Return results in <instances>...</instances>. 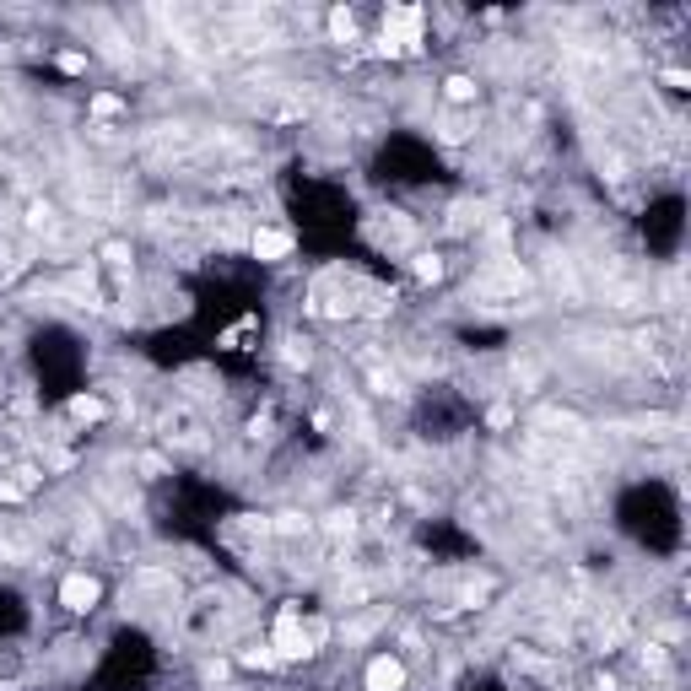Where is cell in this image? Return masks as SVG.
Here are the masks:
<instances>
[{"mask_svg":"<svg viewBox=\"0 0 691 691\" xmlns=\"http://www.w3.org/2000/svg\"><path fill=\"white\" fill-rule=\"evenodd\" d=\"M282 535H308V519L303 513H282V524H275Z\"/></svg>","mask_w":691,"mask_h":691,"instance_id":"30bf717a","label":"cell"},{"mask_svg":"<svg viewBox=\"0 0 691 691\" xmlns=\"http://www.w3.org/2000/svg\"><path fill=\"white\" fill-rule=\"evenodd\" d=\"M362 686H368V691H405V664H400L394 654H378V659H368Z\"/></svg>","mask_w":691,"mask_h":691,"instance_id":"3957f363","label":"cell"},{"mask_svg":"<svg viewBox=\"0 0 691 691\" xmlns=\"http://www.w3.org/2000/svg\"><path fill=\"white\" fill-rule=\"evenodd\" d=\"M270 654H275V659H303V654H308V621H303L298 605H282V616H275Z\"/></svg>","mask_w":691,"mask_h":691,"instance_id":"6da1fadb","label":"cell"},{"mask_svg":"<svg viewBox=\"0 0 691 691\" xmlns=\"http://www.w3.org/2000/svg\"><path fill=\"white\" fill-rule=\"evenodd\" d=\"M98 594H103V589H98V578H87V573H71V578L60 584V605H65V610H92Z\"/></svg>","mask_w":691,"mask_h":691,"instance_id":"277c9868","label":"cell"},{"mask_svg":"<svg viewBox=\"0 0 691 691\" xmlns=\"http://www.w3.org/2000/svg\"><path fill=\"white\" fill-rule=\"evenodd\" d=\"M92 114H119V98H108V92H98V98H92Z\"/></svg>","mask_w":691,"mask_h":691,"instance_id":"7c38bea8","label":"cell"},{"mask_svg":"<svg viewBox=\"0 0 691 691\" xmlns=\"http://www.w3.org/2000/svg\"><path fill=\"white\" fill-rule=\"evenodd\" d=\"M249 249H254V259L275 265V259H287V254H292V233H282V227H259V233L249 238Z\"/></svg>","mask_w":691,"mask_h":691,"instance_id":"5b68a950","label":"cell"},{"mask_svg":"<svg viewBox=\"0 0 691 691\" xmlns=\"http://www.w3.org/2000/svg\"><path fill=\"white\" fill-rule=\"evenodd\" d=\"M449 98H454V103H470V98H475V82H470V76H449Z\"/></svg>","mask_w":691,"mask_h":691,"instance_id":"ba28073f","label":"cell"},{"mask_svg":"<svg viewBox=\"0 0 691 691\" xmlns=\"http://www.w3.org/2000/svg\"><path fill=\"white\" fill-rule=\"evenodd\" d=\"M330 28H335V38H352V28H357V22H352V12H335V17H330Z\"/></svg>","mask_w":691,"mask_h":691,"instance_id":"8fae6325","label":"cell"},{"mask_svg":"<svg viewBox=\"0 0 691 691\" xmlns=\"http://www.w3.org/2000/svg\"><path fill=\"white\" fill-rule=\"evenodd\" d=\"M417 275H422V282H438V275H443V259H438V254H417Z\"/></svg>","mask_w":691,"mask_h":691,"instance_id":"52a82bcc","label":"cell"},{"mask_svg":"<svg viewBox=\"0 0 691 691\" xmlns=\"http://www.w3.org/2000/svg\"><path fill=\"white\" fill-rule=\"evenodd\" d=\"M287 362H308V340H287Z\"/></svg>","mask_w":691,"mask_h":691,"instance_id":"4fadbf2b","label":"cell"},{"mask_svg":"<svg viewBox=\"0 0 691 691\" xmlns=\"http://www.w3.org/2000/svg\"><path fill=\"white\" fill-rule=\"evenodd\" d=\"M243 664H249V670H265V664H275V654H270V643H254V648L243 654Z\"/></svg>","mask_w":691,"mask_h":691,"instance_id":"9c48e42d","label":"cell"},{"mask_svg":"<svg viewBox=\"0 0 691 691\" xmlns=\"http://www.w3.org/2000/svg\"><path fill=\"white\" fill-rule=\"evenodd\" d=\"M71 417H82V422H98V417H103V400H92V394H76V400H71Z\"/></svg>","mask_w":691,"mask_h":691,"instance_id":"8992f818","label":"cell"},{"mask_svg":"<svg viewBox=\"0 0 691 691\" xmlns=\"http://www.w3.org/2000/svg\"><path fill=\"white\" fill-rule=\"evenodd\" d=\"M384 54H410L422 44V12L417 6H389V17H384Z\"/></svg>","mask_w":691,"mask_h":691,"instance_id":"7a4b0ae2","label":"cell"}]
</instances>
